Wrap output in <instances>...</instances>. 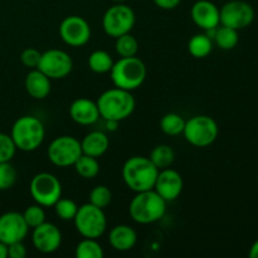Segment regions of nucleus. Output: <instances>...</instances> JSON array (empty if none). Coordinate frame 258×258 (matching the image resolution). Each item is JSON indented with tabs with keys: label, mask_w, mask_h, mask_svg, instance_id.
<instances>
[{
	"label": "nucleus",
	"mask_w": 258,
	"mask_h": 258,
	"mask_svg": "<svg viewBox=\"0 0 258 258\" xmlns=\"http://www.w3.org/2000/svg\"><path fill=\"white\" fill-rule=\"evenodd\" d=\"M96 103L103 120H113L118 122L130 117L136 106L131 91L118 87L110 88L101 93Z\"/></svg>",
	"instance_id": "obj_1"
},
{
	"label": "nucleus",
	"mask_w": 258,
	"mask_h": 258,
	"mask_svg": "<svg viewBox=\"0 0 258 258\" xmlns=\"http://www.w3.org/2000/svg\"><path fill=\"white\" fill-rule=\"evenodd\" d=\"M166 204L168 202L161 198L154 189L138 191L131 199L128 213L136 223L153 224L165 216Z\"/></svg>",
	"instance_id": "obj_2"
},
{
	"label": "nucleus",
	"mask_w": 258,
	"mask_h": 258,
	"mask_svg": "<svg viewBox=\"0 0 258 258\" xmlns=\"http://www.w3.org/2000/svg\"><path fill=\"white\" fill-rule=\"evenodd\" d=\"M159 169L146 156H131L122 166V180L128 189L138 191L154 188Z\"/></svg>",
	"instance_id": "obj_3"
},
{
	"label": "nucleus",
	"mask_w": 258,
	"mask_h": 258,
	"mask_svg": "<svg viewBox=\"0 0 258 258\" xmlns=\"http://www.w3.org/2000/svg\"><path fill=\"white\" fill-rule=\"evenodd\" d=\"M17 150L30 153L39 148L45 138V128L42 121L32 115H25L15 120L10 131Z\"/></svg>",
	"instance_id": "obj_4"
},
{
	"label": "nucleus",
	"mask_w": 258,
	"mask_h": 258,
	"mask_svg": "<svg viewBox=\"0 0 258 258\" xmlns=\"http://www.w3.org/2000/svg\"><path fill=\"white\" fill-rule=\"evenodd\" d=\"M146 75L148 71L145 63L136 55L120 58L117 62H113L110 71L113 86L131 92L141 87V85L145 82Z\"/></svg>",
	"instance_id": "obj_5"
},
{
	"label": "nucleus",
	"mask_w": 258,
	"mask_h": 258,
	"mask_svg": "<svg viewBox=\"0 0 258 258\" xmlns=\"http://www.w3.org/2000/svg\"><path fill=\"white\" fill-rule=\"evenodd\" d=\"M183 135L190 145L196 148H207L218 138V123L211 116L196 115L185 121Z\"/></svg>",
	"instance_id": "obj_6"
},
{
	"label": "nucleus",
	"mask_w": 258,
	"mask_h": 258,
	"mask_svg": "<svg viewBox=\"0 0 258 258\" xmlns=\"http://www.w3.org/2000/svg\"><path fill=\"white\" fill-rule=\"evenodd\" d=\"M76 229L83 238H100L107 229V218L103 209L91 203L78 207L77 214L73 219Z\"/></svg>",
	"instance_id": "obj_7"
},
{
	"label": "nucleus",
	"mask_w": 258,
	"mask_h": 258,
	"mask_svg": "<svg viewBox=\"0 0 258 258\" xmlns=\"http://www.w3.org/2000/svg\"><path fill=\"white\" fill-rule=\"evenodd\" d=\"M29 193L34 203L44 208H50L62 197V184L54 174L43 171L32 178Z\"/></svg>",
	"instance_id": "obj_8"
},
{
	"label": "nucleus",
	"mask_w": 258,
	"mask_h": 258,
	"mask_svg": "<svg viewBox=\"0 0 258 258\" xmlns=\"http://www.w3.org/2000/svg\"><path fill=\"white\" fill-rule=\"evenodd\" d=\"M135 22L136 15L133 8L125 3H116L103 14L102 28L108 37L117 38L126 33H131Z\"/></svg>",
	"instance_id": "obj_9"
},
{
	"label": "nucleus",
	"mask_w": 258,
	"mask_h": 258,
	"mask_svg": "<svg viewBox=\"0 0 258 258\" xmlns=\"http://www.w3.org/2000/svg\"><path fill=\"white\" fill-rule=\"evenodd\" d=\"M50 163L58 168L73 166L77 159L82 155L81 141L70 135H62L50 141L47 149Z\"/></svg>",
	"instance_id": "obj_10"
},
{
	"label": "nucleus",
	"mask_w": 258,
	"mask_h": 258,
	"mask_svg": "<svg viewBox=\"0 0 258 258\" xmlns=\"http://www.w3.org/2000/svg\"><path fill=\"white\" fill-rule=\"evenodd\" d=\"M221 24L242 30L249 27L254 20V9L243 0H231L219 9Z\"/></svg>",
	"instance_id": "obj_11"
},
{
	"label": "nucleus",
	"mask_w": 258,
	"mask_h": 258,
	"mask_svg": "<svg viewBox=\"0 0 258 258\" xmlns=\"http://www.w3.org/2000/svg\"><path fill=\"white\" fill-rule=\"evenodd\" d=\"M38 70L42 71L50 80H62L72 72V57L66 50L55 48L48 49L42 53Z\"/></svg>",
	"instance_id": "obj_12"
},
{
	"label": "nucleus",
	"mask_w": 258,
	"mask_h": 258,
	"mask_svg": "<svg viewBox=\"0 0 258 258\" xmlns=\"http://www.w3.org/2000/svg\"><path fill=\"white\" fill-rule=\"evenodd\" d=\"M59 35L70 47H83L91 39L90 23L80 15H68L60 22Z\"/></svg>",
	"instance_id": "obj_13"
},
{
	"label": "nucleus",
	"mask_w": 258,
	"mask_h": 258,
	"mask_svg": "<svg viewBox=\"0 0 258 258\" xmlns=\"http://www.w3.org/2000/svg\"><path fill=\"white\" fill-rule=\"evenodd\" d=\"M29 232L23 213L7 212L0 216V241L5 244L24 241Z\"/></svg>",
	"instance_id": "obj_14"
},
{
	"label": "nucleus",
	"mask_w": 258,
	"mask_h": 258,
	"mask_svg": "<svg viewBox=\"0 0 258 258\" xmlns=\"http://www.w3.org/2000/svg\"><path fill=\"white\" fill-rule=\"evenodd\" d=\"M32 243L40 253H53L58 251L62 244V233L55 224L45 221L40 226L33 228Z\"/></svg>",
	"instance_id": "obj_15"
},
{
	"label": "nucleus",
	"mask_w": 258,
	"mask_h": 258,
	"mask_svg": "<svg viewBox=\"0 0 258 258\" xmlns=\"http://www.w3.org/2000/svg\"><path fill=\"white\" fill-rule=\"evenodd\" d=\"M183 188L184 181L179 171L171 168H166L159 170L153 189L166 202H173L179 198Z\"/></svg>",
	"instance_id": "obj_16"
},
{
	"label": "nucleus",
	"mask_w": 258,
	"mask_h": 258,
	"mask_svg": "<svg viewBox=\"0 0 258 258\" xmlns=\"http://www.w3.org/2000/svg\"><path fill=\"white\" fill-rule=\"evenodd\" d=\"M194 24L203 30L216 29L221 24L219 8L211 0H197L190 9Z\"/></svg>",
	"instance_id": "obj_17"
},
{
	"label": "nucleus",
	"mask_w": 258,
	"mask_h": 258,
	"mask_svg": "<svg viewBox=\"0 0 258 258\" xmlns=\"http://www.w3.org/2000/svg\"><path fill=\"white\" fill-rule=\"evenodd\" d=\"M70 116L76 123L82 126L93 125L101 117L97 103L86 97L77 98L71 103Z\"/></svg>",
	"instance_id": "obj_18"
},
{
	"label": "nucleus",
	"mask_w": 258,
	"mask_h": 258,
	"mask_svg": "<svg viewBox=\"0 0 258 258\" xmlns=\"http://www.w3.org/2000/svg\"><path fill=\"white\" fill-rule=\"evenodd\" d=\"M50 81L52 80L49 77H47L38 68L30 70L28 72V75L25 76V91L34 100H44V98H47L49 96L50 90H52V83H50Z\"/></svg>",
	"instance_id": "obj_19"
},
{
	"label": "nucleus",
	"mask_w": 258,
	"mask_h": 258,
	"mask_svg": "<svg viewBox=\"0 0 258 258\" xmlns=\"http://www.w3.org/2000/svg\"><path fill=\"white\" fill-rule=\"evenodd\" d=\"M108 242L115 251L127 252L135 247L138 242V233L127 224H118L108 233Z\"/></svg>",
	"instance_id": "obj_20"
},
{
	"label": "nucleus",
	"mask_w": 258,
	"mask_h": 258,
	"mask_svg": "<svg viewBox=\"0 0 258 258\" xmlns=\"http://www.w3.org/2000/svg\"><path fill=\"white\" fill-rule=\"evenodd\" d=\"M81 148L82 154L100 158L105 155L110 148V139L103 131H91L81 140Z\"/></svg>",
	"instance_id": "obj_21"
},
{
	"label": "nucleus",
	"mask_w": 258,
	"mask_h": 258,
	"mask_svg": "<svg viewBox=\"0 0 258 258\" xmlns=\"http://www.w3.org/2000/svg\"><path fill=\"white\" fill-rule=\"evenodd\" d=\"M188 50L194 58H206L213 50V39L206 34V33H199L194 34L188 42Z\"/></svg>",
	"instance_id": "obj_22"
},
{
	"label": "nucleus",
	"mask_w": 258,
	"mask_h": 258,
	"mask_svg": "<svg viewBox=\"0 0 258 258\" xmlns=\"http://www.w3.org/2000/svg\"><path fill=\"white\" fill-rule=\"evenodd\" d=\"M213 42L223 50L234 49L239 42L238 30L233 29V28L226 27V25L217 27L216 33H214L213 37Z\"/></svg>",
	"instance_id": "obj_23"
},
{
	"label": "nucleus",
	"mask_w": 258,
	"mask_h": 258,
	"mask_svg": "<svg viewBox=\"0 0 258 258\" xmlns=\"http://www.w3.org/2000/svg\"><path fill=\"white\" fill-rule=\"evenodd\" d=\"M149 159L153 161V164L159 170L170 168L173 165L174 160H175V151H174V149L170 145L160 144V145L155 146L151 150Z\"/></svg>",
	"instance_id": "obj_24"
},
{
	"label": "nucleus",
	"mask_w": 258,
	"mask_h": 258,
	"mask_svg": "<svg viewBox=\"0 0 258 258\" xmlns=\"http://www.w3.org/2000/svg\"><path fill=\"white\" fill-rule=\"evenodd\" d=\"M88 67L93 73L97 75H105V73H110L111 68L113 66V59L111 54L106 50L97 49L93 50L88 57Z\"/></svg>",
	"instance_id": "obj_25"
},
{
	"label": "nucleus",
	"mask_w": 258,
	"mask_h": 258,
	"mask_svg": "<svg viewBox=\"0 0 258 258\" xmlns=\"http://www.w3.org/2000/svg\"><path fill=\"white\" fill-rule=\"evenodd\" d=\"M76 173L83 179H93L100 173V163L97 158L82 154L73 165Z\"/></svg>",
	"instance_id": "obj_26"
},
{
	"label": "nucleus",
	"mask_w": 258,
	"mask_h": 258,
	"mask_svg": "<svg viewBox=\"0 0 258 258\" xmlns=\"http://www.w3.org/2000/svg\"><path fill=\"white\" fill-rule=\"evenodd\" d=\"M185 121L183 116L175 112H169L164 115L160 120V128L165 135L178 136L181 135L185 127Z\"/></svg>",
	"instance_id": "obj_27"
},
{
	"label": "nucleus",
	"mask_w": 258,
	"mask_h": 258,
	"mask_svg": "<svg viewBox=\"0 0 258 258\" xmlns=\"http://www.w3.org/2000/svg\"><path fill=\"white\" fill-rule=\"evenodd\" d=\"M75 256L77 258H103L105 252L96 238H83L76 246Z\"/></svg>",
	"instance_id": "obj_28"
},
{
	"label": "nucleus",
	"mask_w": 258,
	"mask_h": 258,
	"mask_svg": "<svg viewBox=\"0 0 258 258\" xmlns=\"http://www.w3.org/2000/svg\"><path fill=\"white\" fill-rule=\"evenodd\" d=\"M115 49L116 53L120 55V58L134 57L139 52V42L131 33L120 35L115 38Z\"/></svg>",
	"instance_id": "obj_29"
},
{
	"label": "nucleus",
	"mask_w": 258,
	"mask_h": 258,
	"mask_svg": "<svg viewBox=\"0 0 258 258\" xmlns=\"http://www.w3.org/2000/svg\"><path fill=\"white\" fill-rule=\"evenodd\" d=\"M111 202H112V193L106 185H96L88 196V203L101 209L107 208Z\"/></svg>",
	"instance_id": "obj_30"
},
{
	"label": "nucleus",
	"mask_w": 258,
	"mask_h": 258,
	"mask_svg": "<svg viewBox=\"0 0 258 258\" xmlns=\"http://www.w3.org/2000/svg\"><path fill=\"white\" fill-rule=\"evenodd\" d=\"M53 208L58 218L62 221H73L78 211V206L75 201L70 198H62V197L55 202Z\"/></svg>",
	"instance_id": "obj_31"
},
{
	"label": "nucleus",
	"mask_w": 258,
	"mask_h": 258,
	"mask_svg": "<svg viewBox=\"0 0 258 258\" xmlns=\"http://www.w3.org/2000/svg\"><path fill=\"white\" fill-rule=\"evenodd\" d=\"M23 217H24L29 228H35V227L40 226V224L45 222L44 207L39 206L37 203L32 204V206H29L23 212Z\"/></svg>",
	"instance_id": "obj_32"
},
{
	"label": "nucleus",
	"mask_w": 258,
	"mask_h": 258,
	"mask_svg": "<svg viewBox=\"0 0 258 258\" xmlns=\"http://www.w3.org/2000/svg\"><path fill=\"white\" fill-rule=\"evenodd\" d=\"M17 169L10 161L0 163V191L12 188L17 181Z\"/></svg>",
	"instance_id": "obj_33"
},
{
	"label": "nucleus",
	"mask_w": 258,
	"mask_h": 258,
	"mask_svg": "<svg viewBox=\"0 0 258 258\" xmlns=\"http://www.w3.org/2000/svg\"><path fill=\"white\" fill-rule=\"evenodd\" d=\"M15 153H17V146H15L12 136L0 133V163L12 161Z\"/></svg>",
	"instance_id": "obj_34"
},
{
	"label": "nucleus",
	"mask_w": 258,
	"mask_h": 258,
	"mask_svg": "<svg viewBox=\"0 0 258 258\" xmlns=\"http://www.w3.org/2000/svg\"><path fill=\"white\" fill-rule=\"evenodd\" d=\"M40 57H42V52H39L35 48H27L20 54V62L23 63L24 67L29 68V70H34L39 66Z\"/></svg>",
	"instance_id": "obj_35"
},
{
	"label": "nucleus",
	"mask_w": 258,
	"mask_h": 258,
	"mask_svg": "<svg viewBox=\"0 0 258 258\" xmlns=\"http://www.w3.org/2000/svg\"><path fill=\"white\" fill-rule=\"evenodd\" d=\"M27 247L24 241L14 242L8 244V257L9 258H25L27 257Z\"/></svg>",
	"instance_id": "obj_36"
},
{
	"label": "nucleus",
	"mask_w": 258,
	"mask_h": 258,
	"mask_svg": "<svg viewBox=\"0 0 258 258\" xmlns=\"http://www.w3.org/2000/svg\"><path fill=\"white\" fill-rule=\"evenodd\" d=\"M154 4L163 10H173L179 7L181 0H153Z\"/></svg>",
	"instance_id": "obj_37"
},
{
	"label": "nucleus",
	"mask_w": 258,
	"mask_h": 258,
	"mask_svg": "<svg viewBox=\"0 0 258 258\" xmlns=\"http://www.w3.org/2000/svg\"><path fill=\"white\" fill-rule=\"evenodd\" d=\"M248 256L251 258H258V239L253 242V244H252L251 248H249Z\"/></svg>",
	"instance_id": "obj_38"
},
{
	"label": "nucleus",
	"mask_w": 258,
	"mask_h": 258,
	"mask_svg": "<svg viewBox=\"0 0 258 258\" xmlns=\"http://www.w3.org/2000/svg\"><path fill=\"white\" fill-rule=\"evenodd\" d=\"M106 121V128L108 131H116L118 127V121H113V120H105Z\"/></svg>",
	"instance_id": "obj_39"
},
{
	"label": "nucleus",
	"mask_w": 258,
	"mask_h": 258,
	"mask_svg": "<svg viewBox=\"0 0 258 258\" xmlns=\"http://www.w3.org/2000/svg\"><path fill=\"white\" fill-rule=\"evenodd\" d=\"M0 258H8V244L0 241Z\"/></svg>",
	"instance_id": "obj_40"
},
{
	"label": "nucleus",
	"mask_w": 258,
	"mask_h": 258,
	"mask_svg": "<svg viewBox=\"0 0 258 258\" xmlns=\"http://www.w3.org/2000/svg\"><path fill=\"white\" fill-rule=\"evenodd\" d=\"M113 2H115V3H125L126 0H113Z\"/></svg>",
	"instance_id": "obj_41"
}]
</instances>
